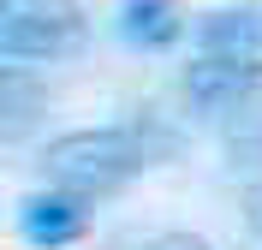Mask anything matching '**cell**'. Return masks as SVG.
<instances>
[{
    "instance_id": "obj_1",
    "label": "cell",
    "mask_w": 262,
    "mask_h": 250,
    "mask_svg": "<svg viewBox=\"0 0 262 250\" xmlns=\"http://www.w3.org/2000/svg\"><path fill=\"white\" fill-rule=\"evenodd\" d=\"M173 149L167 131H143V125H90V131H66L42 149V179L72 197H107L119 185H131L143 167H155Z\"/></svg>"
},
{
    "instance_id": "obj_2",
    "label": "cell",
    "mask_w": 262,
    "mask_h": 250,
    "mask_svg": "<svg viewBox=\"0 0 262 250\" xmlns=\"http://www.w3.org/2000/svg\"><path fill=\"white\" fill-rule=\"evenodd\" d=\"M90 36L78 0H0V60L12 66H48V60H72Z\"/></svg>"
},
{
    "instance_id": "obj_3",
    "label": "cell",
    "mask_w": 262,
    "mask_h": 250,
    "mask_svg": "<svg viewBox=\"0 0 262 250\" xmlns=\"http://www.w3.org/2000/svg\"><path fill=\"white\" fill-rule=\"evenodd\" d=\"M196 54L203 60H227V66L262 72V6H214L196 18Z\"/></svg>"
},
{
    "instance_id": "obj_4",
    "label": "cell",
    "mask_w": 262,
    "mask_h": 250,
    "mask_svg": "<svg viewBox=\"0 0 262 250\" xmlns=\"http://www.w3.org/2000/svg\"><path fill=\"white\" fill-rule=\"evenodd\" d=\"M18 233H24V244L36 250H66L78 244L83 233H90V197H72V191H30V197L18 202Z\"/></svg>"
},
{
    "instance_id": "obj_5",
    "label": "cell",
    "mask_w": 262,
    "mask_h": 250,
    "mask_svg": "<svg viewBox=\"0 0 262 250\" xmlns=\"http://www.w3.org/2000/svg\"><path fill=\"white\" fill-rule=\"evenodd\" d=\"M250 89H262V72L227 66V60H203V54L185 66V101H191L203 119H214V125H221V119H227Z\"/></svg>"
},
{
    "instance_id": "obj_6",
    "label": "cell",
    "mask_w": 262,
    "mask_h": 250,
    "mask_svg": "<svg viewBox=\"0 0 262 250\" xmlns=\"http://www.w3.org/2000/svg\"><path fill=\"white\" fill-rule=\"evenodd\" d=\"M119 36L131 48H173L185 36V18L173 0H125L119 6Z\"/></svg>"
},
{
    "instance_id": "obj_7",
    "label": "cell",
    "mask_w": 262,
    "mask_h": 250,
    "mask_svg": "<svg viewBox=\"0 0 262 250\" xmlns=\"http://www.w3.org/2000/svg\"><path fill=\"white\" fill-rule=\"evenodd\" d=\"M221 137H227L232 167H262V89H250V96L221 119Z\"/></svg>"
},
{
    "instance_id": "obj_8",
    "label": "cell",
    "mask_w": 262,
    "mask_h": 250,
    "mask_svg": "<svg viewBox=\"0 0 262 250\" xmlns=\"http://www.w3.org/2000/svg\"><path fill=\"white\" fill-rule=\"evenodd\" d=\"M149 250H209V238H196V233H161V238H149Z\"/></svg>"
},
{
    "instance_id": "obj_9",
    "label": "cell",
    "mask_w": 262,
    "mask_h": 250,
    "mask_svg": "<svg viewBox=\"0 0 262 250\" xmlns=\"http://www.w3.org/2000/svg\"><path fill=\"white\" fill-rule=\"evenodd\" d=\"M245 226L262 238V185H250V191H245Z\"/></svg>"
}]
</instances>
